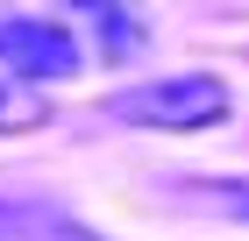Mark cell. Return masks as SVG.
Segmentation results:
<instances>
[{"instance_id":"obj_5","label":"cell","mask_w":249,"mask_h":241,"mask_svg":"<svg viewBox=\"0 0 249 241\" xmlns=\"http://www.w3.org/2000/svg\"><path fill=\"white\" fill-rule=\"evenodd\" d=\"M43 121H50V93L21 85V78H0V135H29Z\"/></svg>"},{"instance_id":"obj_7","label":"cell","mask_w":249,"mask_h":241,"mask_svg":"<svg viewBox=\"0 0 249 241\" xmlns=\"http://www.w3.org/2000/svg\"><path fill=\"white\" fill-rule=\"evenodd\" d=\"M15 227H21V213H15V206H0V241H15Z\"/></svg>"},{"instance_id":"obj_2","label":"cell","mask_w":249,"mask_h":241,"mask_svg":"<svg viewBox=\"0 0 249 241\" xmlns=\"http://www.w3.org/2000/svg\"><path fill=\"white\" fill-rule=\"evenodd\" d=\"M0 71L21 85H57L78 71V36L57 15H15L0 7Z\"/></svg>"},{"instance_id":"obj_6","label":"cell","mask_w":249,"mask_h":241,"mask_svg":"<svg viewBox=\"0 0 249 241\" xmlns=\"http://www.w3.org/2000/svg\"><path fill=\"white\" fill-rule=\"evenodd\" d=\"M36 241H100V234H86L78 220H36Z\"/></svg>"},{"instance_id":"obj_4","label":"cell","mask_w":249,"mask_h":241,"mask_svg":"<svg viewBox=\"0 0 249 241\" xmlns=\"http://www.w3.org/2000/svg\"><path fill=\"white\" fill-rule=\"evenodd\" d=\"M178 199L221 220H249V177H178Z\"/></svg>"},{"instance_id":"obj_3","label":"cell","mask_w":249,"mask_h":241,"mask_svg":"<svg viewBox=\"0 0 249 241\" xmlns=\"http://www.w3.org/2000/svg\"><path fill=\"white\" fill-rule=\"evenodd\" d=\"M64 7H78V15H86V29L100 36V50L114 57V64H121V57H135V43H142V21H135L121 0H64Z\"/></svg>"},{"instance_id":"obj_1","label":"cell","mask_w":249,"mask_h":241,"mask_svg":"<svg viewBox=\"0 0 249 241\" xmlns=\"http://www.w3.org/2000/svg\"><path fill=\"white\" fill-rule=\"evenodd\" d=\"M228 78L213 71H164V78H142L128 93L107 99V121L114 128H157V135H199L213 121H228Z\"/></svg>"}]
</instances>
